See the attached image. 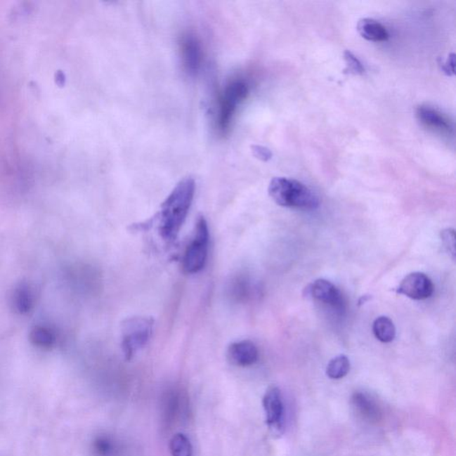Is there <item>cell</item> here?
I'll list each match as a JSON object with an SVG mask.
<instances>
[{
    "instance_id": "obj_5",
    "label": "cell",
    "mask_w": 456,
    "mask_h": 456,
    "mask_svg": "<svg viewBox=\"0 0 456 456\" xmlns=\"http://www.w3.org/2000/svg\"><path fill=\"white\" fill-rule=\"evenodd\" d=\"M249 95V86L245 82L235 81L226 86L219 99L217 126L219 131L226 133L231 125L236 109Z\"/></svg>"
},
{
    "instance_id": "obj_21",
    "label": "cell",
    "mask_w": 456,
    "mask_h": 456,
    "mask_svg": "<svg viewBox=\"0 0 456 456\" xmlns=\"http://www.w3.org/2000/svg\"><path fill=\"white\" fill-rule=\"evenodd\" d=\"M37 342H41L42 344H49L51 342V335L48 332H46L41 329V331L35 332Z\"/></svg>"
},
{
    "instance_id": "obj_22",
    "label": "cell",
    "mask_w": 456,
    "mask_h": 456,
    "mask_svg": "<svg viewBox=\"0 0 456 456\" xmlns=\"http://www.w3.org/2000/svg\"><path fill=\"white\" fill-rule=\"evenodd\" d=\"M444 70L445 72H447L448 75H452L454 74L455 73V54H451L449 56V58L448 60L447 63H445V65L444 66Z\"/></svg>"
},
{
    "instance_id": "obj_13",
    "label": "cell",
    "mask_w": 456,
    "mask_h": 456,
    "mask_svg": "<svg viewBox=\"0 0 456 456\" xmlns=\"http://www.w3.org/2000/svg\"><path fill=\"white\" fill-rule=\"evenodd\" d=\"M352 403L359 414L363 417L367 419L368 421L378 422L381 419V412H379L378 405L367 396L361 393V392H356L353 395Z\"/></svg>"
},
{
    "instance_id": "obj_20",
    "label": "cell",
    "mask_w": 456,
    "mask_h": 456,
    "mask_svg": "<svg viewBox=\"0 0 456 456\" xmlns=\"http://www.w3.org/2000/svg\"><path fill=\"white\" fill-rule=\"evenodd\" d=\"M113 444L111 441L108 438H101L98 442V449L100 452V454L102 455H109L112 454L113 451Z\"/></svg>"
},
{
    "instance_id": "obj_17",
    "label": "cell",
    "mask_w": 456,
    "mask_h": 456,
    "mask_svg": "<svg viewBox=\"0 0 456 456\" xmlns=\"http://www.w3.org/2000/svg\"><path fill=\"white\" fill-rule=\"evenodd\" d=\"M344 59L346 62L345 73L354 75H362L365 72V67L359 59L353 54L352 52L347 50L344 52Z\"/></svg>"
},
{
    "instance_id": "obj_15",
    "label": "cell",
    "mask_w": 456,
    "mask_h": 456,
    "mask_svg": "<svg viewBox=\"0 0 456 456\" xmlns=\"http://www.w3.org/2000/svg\"><path fill=\"white\" fill-rule=\"evenodd\" d=\"M349 370H351L349 359L345 355H339L329 362L326 367V374L332 379H339L345 377Z\"/></svg>"
},
{
    "instance_id": "obj_19",
    "label": "cell",
    "mask_w": 456,
    "mask_h": 456,
    "mask_svg": "<svg viewBox=\"0 0 456 456\" xmlns=\"http://www.w3.org/2000/svg\"><path fill=\"white\" fill-rule=\"evenodd\" d=\"M252 151L253 155H254L256 158L261 159L262 162H267L271 161L272 159V152L268 148H265V146L252 145Z\"/></svg>"
},
{
    "instance_id": "obj_3",
    "label": "cell",
    "mask_w": 456,
    "mask_h": 456,
    "mask_svg": "<svg viewBox=\"0 0 456 456\" xmlns=\"http://www.w3.org/2000/svg\"><path fill=\"white\" fill-rule=\"evenodd\" d=\"M154 318L133 316L121 325L122 349L126 360H131L149 344L154 332Z\"/></svg>"
},
{
    "instance_id": "obj_6",
    "label": "cell",
    "mask_w": 456,
    "mask_h": 456,
    "mask_svg": "<svg viewBox=\"0 0 456 456\" xmlns=\"http://www.w3.org/2000/svg\"><path fill=\"white\" fill-rule=\"evenodd\" d=\"M397 292L415 301H422L434 294V285L428 275L424 273L415 272L403 279Z\"/></svg>"
},
{
    "instance_id": "obj_9",
    "label": "cell",
    "mask_w": 456,
    "mask_h": 456,
    "mask_svg": "<svg viewBox=\"0 0 456 456\" xmlns=\"http://www.w3.org/2000/svg\"><path fill=\"white\" fill-rule=\"evenodd\" d=\"M181 53L183 65L186 72L191 76L197 74L202 62V49L198 39L190 33L183 36Z\"/></svg>"
},
{
    "instance_id": "obj_2",
    "label": "cell",
    "mask_w": 456,
    "mask_h": 456,
    "mask_svg": "<svg viewBox=\"0 0 456 456\" xmlns=\"http://www.w3.org/2000/svg\"><path fill=\"white\" fill-rule=\"evenodd\" d=\"M268 194L276 204L286 208L315 209L318 195L301 182L287 178H274L268 186Z\"/></svg>"
},
{
    "instance_id": "obj_7",
    "label": "cell",
    "mask_w": 456,
    "mask_h": 456,
    "mask_svg": "<svg viewBox=\"0 0 456 456\" xmlns=\"http://www.w3.org/2000/svg\"><path fill=\"white\" fill-rule=\"evenodd\" d=\"M304 296L331 306L337 311L344 308V296L341 291L325 279H318L313 282L304 289Z\"/></svg>"
},
{
    "instance_id": "obj_4",
    "label": "cell",
    "mask_w": 456,
    "mask_h": 456,
    "mask_svg": "<svg viewBox=\"0 0 456 456\" xmlns=\"http://www.w3.org/2000/svg\"><path fill=\"white\" fill-rule=\"evenodd\" d=\"M209 238L208 223L201 216L196 221L194 237L183 258L182 267L185 274H196L204 268L207 261Z\"/></svg>"
},
{
    "instance_id": "obj_1",
    "label": "cell",
    "mask_w": 456,
    "mask_h": 456,
    "mask_svg": "<svg viewBox=\"0 0 456 456\" xmlns=\"http://www.w3.org/2000/svg\"><path fill=\"white\" fill-rule=\"evenodd\" d=\"M195 182L191 178L183 179L161 206L156 215L159 221V232L165 241L172 242L179 232L191 208L195 197Z\"/></svg>"
},
{
    "instance_id": "obj_18",
    "label": "cell",
    "mask_w": 456,
    "mask_h": 456,
    "mask_svg": "<svg viewBox=\"0 0 456 456\" xmlns=\"http://www.w3.org/2000/svg\"><path fill=\"white\" fill-rule=\"evenodd\" d=\"M441 240L445 248L450 253L452 259L455 256V233L454 229L448 228L441 232Z\"/></svg>"
},
{
    "instance_id": "obj_11",
    "label": "cell",
    "mask_w": 456,
    "mask_h": 456,
    "mask_svg": "<svg viewBox=\"0 0 456 456\" xmlns=\"http://www.w3.org/2000/svg\"><path fill=\"white\" fill-rule=\"evenodd\" d=\"M416 115H417L419 121L428 128L443 133H450L452 131L450 119L438 112V110L429 108V106H420L416 111Z\"/></svg>"
},
{
    "instance_id": "obj_8",
    "label": "cell",
    "mask_w": 456,
    "mask_h": 456,
    "mask_svg": "<svg viewBox=\"0 0 456 456\" xmlns=\"http://www.w3.org/2000/svg\"><path fill=\"white\" fill-rule=\"evenodd\" d=\"M262 403L268 427L275 431H280L284 422L285 414L280 389L275 386L268 388L263 397Z\"/></svg>"
},
{
    "instance_id": "obj_14",
    "label": "cell",
    "mask_w": 456,
    "mask_h": 456,
    "mask_svg": "<svg viewBox=\"0 0 456 456\" xmlns=\"http://www.w3.org/2000/svg\"><path fill=\"white\" fill-rule=\"evenodd\" d=\"M372 332L379 341L389 344L396 337V327L394 323L387 316H379L376 318L372 325Z\"/></svg>"
},
{
    "instance_id": "obj_10",
    "label": "cell",
    "mask_w": 456,
    "mask_h": 456,
    "mask_svg": "<svg viewBox=\"0 0 456 456\" xmlns=\"http://www.w3.org/2000/svg\"><path fill=\"white\" fill-rule=\"evenodd\" d=\"M226 356L232 365L246 367L254 365L258 361L259 349L252 341L244 339L229 345Z\"/></svg>"
},
{
    "instance_id": "obj_12",
    "label": "cell",
    "mask_w": 456,
    "mask_h": 456,
    "mask_svg": "<svg viewBox=\"0 0 456 456\" xmlns=\"http://www.w3.org/2000/svg\"><path fill=\"white\" fill-rule=\"evenodd\" d=\"M358 32L362 38L369 41L384 42L387 41L389 38L387 29L381 22L375 21L374 19L359 20Z\"/></svg>"
},
{
    "instance_id": "obj_16",
    "label": "cell",
    "mask_w": 456,
    "mask_h": 456,
    "mask_svg": "<svg viewBox=\"0 0 456 456\" xmlns=\"http://www.w3.org/2000/svg\"><path fill=\"white\" fill-rule=\"evenodd\" d=\"M169 451L172 456H193L191 442L182 434L173 436L169 441Z\"/></svg>"
}]
</instances>
